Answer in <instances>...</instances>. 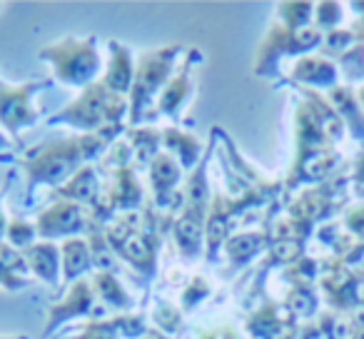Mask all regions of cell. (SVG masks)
<instances>
[{
  "label": "cell",
  "instance_id": "6da1fadb",
  "mask_svg": "<svg viewBox=\"0 0 364 339\" xmlns=\"http://www.w3.org/2000/svg\"><path fill=\"white\" fill-rule=\"evenodd\" d=\"M110 145L112 142L100 135H73L31 147L26 155L18 157V165L28 175V193H33L36 185H50L53 190L65 185L80 167L105 155Z\"/></svg>",
  "mask_w": 364,
  "mask_h": 339
},
{
  "label": "cell",
  "instance_id": "7a4b0ae2",
  "mask_svg": "<svg viewBox=\"0 0 364 339\" xmlns=\"http://www.w3.org/2000/svg\"><path fill=\"white\" fill-rule=\"evenodd\" d=\"M130 112V97L117 95L102 80L82 87V92L50 117V125H70L80 135H100L115 142L117 130H122V117Z\"/></svg>",
  "mask_w": 364,
  "mask_h": 339
},
{
  "label": "cell",
  "instance_id": "3957f363",
  "mask_svg": "<svg viewBox=\"0 0 364 339\" xmlns=\"http://www.w3.org/2000/svg\"><path fill=\"white\" fill-rule=\"evenodd\" d=\"M180 45H167L160 50H147L137 58L135 80L130 87V127H137L142 122L152 120L157 115V92L165 90V85L172 77L177 58H180Z\"/></svg>",
  "mask_w": 364,
  "mask_h": 339
},
{
  "label": "cell",
  "instance_id": "277c9868",
  "mask_svg": "<svg viewBox=\"0 0 364 339\" xmlns=\"http://www.w3.org/2000/svg\"><path fill=\"white\" fill-rule=\"evenodd\" d=\"M38 55L53 65V72L60 82L75 87H87L95 82L100 72V50H97V38H63L60 43L46 45Z\"/></svg>",
  "mask_w": 364,
  "mask_h": 339
},
{
  "label": "cell",
  "instance_id": "5b68a950",
  "mask_svg": "<svg viewBox=\"0 0 364 339\" xmlns=\"http://www.w3.org/2000/svg\"><path fill=\"white\" fill-rule=\"evenodd\" d=\"M324 41V33L314 26L299 28V31H287L279 23L264 36L262 45L255 55V75H274V68L279 65L284 55H309L314 48H319Z\"/></svg>",
  "mask_w": 364,
  "mask_h": 339
},
{
  "label": "cell",
  "instance_id": "8992f818",
  "mask_svg": "<svg viewBox=\"0 0 364 339\" xmlns=\"http://www.w3.org/2000/svg\"><path fill=\"white\" fill-rule=\"evenodd\" d=\"M107 307L97 304V292L92 287V279H77L68 287L65 297L58 299L55 304L48 307V322H46V337L55 332L63 322L75 317H92V319H105Z\"/></svg>",
  "mask_w": 364,
  "mask_h": 339
},
{
  "label": "cell",
  "instance_id": "52a82bcc",
  "mask_svg": "<svg viewBox=\"0 0 364 339\" xmlns=\"http://www.w3.org/2000/svg\"><path fill=\"white\" fill-rule=\"evenodd\" d=\"M245 332L250 334V339H297L299 319L284 302L262 299L245 317Z\"/></svg>",
  "mask_w": 364,
  "mask_h": 339
},
{
  "label": "cell",
  "instance_id": "ba28073f",
  "mask_svg": "<svg viewBox=\"0 0 364 339\" xmlns=\"http://www.w3.org/2000/svg\"><path fill=\"white\" fill-rule=\"evenodd\" d=\"M46 85V80L23 82V85H8L6 80H0V125L6 127V132L18 135L23 127L36 125L41 112L31 105V100Z\"/></svg>",
  "mask_w": 364,
  "mask_h": 339
},
{
  "label": "cell",
  "instance_id": "9c48e42d",
  "mask_svg": "<svg viewBox=\"0 0 364 339\" xmlns=\"http://www.w3.org/2000/svg\"><path fill=\"white\" fill-rule=\"evenodd\" d=\"M87 222H90V215L85 212L82 205L68 203V200H53L50 208L36 215L33 225H36L38 237H43L46 242H53L58 237H77V235L87 230Z\"/></svg>",
  "mask_w": 364,
  "mask_h": 339
},
{
  "label": "cell",
  "instance_id": "30bf717a",
  "mask_svg": "<svg viewBox=\"0 0 364 339\" xmlns=\"http://www.w3.org/2000/svg\"><path fill=\"white\" fill-rule=\"evenodd\" d=\"M342 165V157L334 147L322 152H307V155H294L289 167V175L284 180V193H294L297 188H317L337 175V167Z\"/></svg>",
  "mask_w": 364,
  "mask_h": 339
},
{
  "label": "cell",
  "instance_id": "8fae6325",
  "mask_svg": "<svg viewBox=\"0 0 364 339\" xmlns=\"http://www.w3.org/2000/svg\"><path fill=\"white\" fill-rule=\"evenodd\" d=\"M289 80L302 85V90H332L339 85V65L322 53H309L294 60Z\"/></svg>",
  "mask_w": 364,
  "mask_h": 339
},
{
  "label": "cell",
  "instance_id": "7c38bea8",
  "mask_svg": "<svg viewBox=\"0 0 364 339\" xmlns=\"http://www.w3.org/2000/svg\"><path fill=\"white\" fill-rule=\"evenodd\" d=\"M294 140H297V152H294V155L322 152V150L334 147L332 140L324 135L317 112H314L312 102H309L307 97L294 107Z\"/></svg>",
  "mask_w": 364,
  "mask_h": 339
},
{
  "label": "cell",
  "instance_id": "4fadbf2b",
  "mask_svg": "<svg viewBox=\"0 0 364 339\" xmlns=\"http://www.w3.org/2000/svg\"><path fill=\"white\" fill-rule=\"evenodd\" d=\"M232 225L235 217L230 212L225 195H215L210 203L208 222H205V252H208L210 262L218 259V249L225 247V242L232 237Z\"/></svg>",
  "mask_w": 364,
  "mask_h": 339
},
{
  "label": "cell",
  "instance_id": "5bb4252c",
  "mask_svg": "<svg viewBox=\"0 0 364 339\" xmlns=\"http://www.w3.org/2000/svg\"><path fill=\"white\" fill-rule=\"evenodd\" d=\"M102 193V185L97 180V170L92 165L80 167L65 185L53 190V200H68V203H77L82 208H92Z\"/></svg>",
  "mask_w": 364,
  "mask_h": 339
},
{
  "label": "cell",
  "instance_id": "9a60e30c",
  "mask_svg": "<svg viewBox=\"0 0 364 339\" xmlns=\"http://www.w3.org/2000/svg\"><path fill=\"white\" fill-rule=\"evenodd\" d=\"M195 58L200 60V50H190L185 65L177 70V75L170 77V82L165 85V90L160 92V100H157V112L175 117L177 110L185 105V100H188L190 92H193V63H195Z\"/></svg>",
  "mask_w": 364,
  "mask_h": 339
},
{
  "label": "cell",
  "instance_id": "2e32d148",
  "mask_svg": "<svg viewBox=\"0 0 364 339\" xmlns=\"http://www.w3.org/2000/svg\"><path fill=\"white\" fill-rule=\"evenodd\" d=\"M26 264L41 282L55 287L58 282H63V267H60V247L55 242H36L28 249H23Z\"/></svg>",
  "mask_w": 364,
  "mask_h": 339
},
{
  "label": "cell",
  "instance_id": "e0dca14e",
  "mask_svg": "<svg viewBox=\"0 0 364 339\" xmlns=\"http://www.w3.org/2000/svg\"><path fill=\"white\" fill-rule=\"evenodd\" d=\"M324 97L339 115V120L344 122V127L352 132L354 140L364 142V110L357 100V92L349 90L347 85H334L332 90L324 92Z\"/></svg>",
  "mask_w": 364,
  "mask_h": 339
},
{
  "label": "cell",
  "instance_id": "ac0fdd59",
  "mask_svg": "<svg viewBox=\"0 0 364 339\" xmlns=\"http://www.w3.org/2000/svg\"><path fill=\"white\" fill-rule=\"evenodd\" d=\"M60 267H63V284L70 287L73 282L82 279L87 269L92 267V249L85 237H70L60 244Z\"/></svg>",
  "mask_w": 364,
  "mask_h": 339
},
{
  "label": "cell",
  "instance_id": "d6986e66",
  "mask_svg": "<svg viewBox=\"0 0 364 339\" xmlns=\"http://www.w3.org/2000/svg\"><path fill=\"white\" fill-rule=\"evenodd\" d=\"M162 145H165V152H170L180 162L182 170H195L200 165V160L205 157V150L198 137L188 130H180V127L162 130Z\"/></svg>",
  "mask_w": 364,
  "mask_h": 339
},
{
  "label": "cell",
  "instance_id": "ffe728a7",
  "mask_svg": "<svg viewBox=\"0 0 364 339\" xmlns=\"http://www.w3.org/2000/svg\"><path fill=\"white\" fill-rule=\"evenodd\" d=\"M269 242H272V237H269V232L264 227L247 230V232H235L232 237L225 242V252H228L232 267H245V264L252 262L259 252H267Z\"/></svg>",
  "mask_w": 364,
  "mask_h": 339
},
{
  "label": "cell",
  "instance_id": "44dd1931",
  "mask_svg": "<svg viewBox=\"0 0 364 339\" xmlns=\"http://www.w3.org/2000/svg\"><path fill=\"white\" fill-rule=\"evenodd\" d=\"M100 80L117 95L130 92L132 80H135V60H132V53L122 43L110 41V65H107V72Z\"/></svg>",
  "mask_w": 364,
  "mask_h": 339
},
{
  "label": "cell",
  "instance_id": "7402d4cb",
  "mask_svg": "<svg viewBox=\"0 0 364 339\" xmlns=\"http://www.w3.org/2000/svg\"><path fill=\"white\" fill-rule=\"evenodd\" d=\"M28 272L31 269H28L21 249L11 247L8 242H0V287L6 292H18L21 287H28L31 284Z\"/></svg>",
  "mask_w": 364,
  "mask_h": 339
},
{
  "label": "cell",
  "instance_id": "603a6c76",
  "mask_svg": "<svg viewBox=\"0 0 364 339\" xmlns=\"http://www.w3.org/2000/svg\"><path fill=\"white\" fill-rule=\"evenodd\" d=\"M127 145L132 150V167H150L162 145V130L155 127H127Z\"/></svg>",
  "mask_w": 364,
  "mask_h": 339
},
{
  "label": "cell",
  "instance_id": "cb8c5ba5",
  "mask_svg": "<svg viewBox=\"0 0 364 339\" xmlns=\"http://www.w3.org/2000/svg\"><path fill=\"white\" fill-rule=\"evenodd\" d=\"M92 287H95L100 302L117 314L130 312L132 304H135L130 294L125 292V287L120 284L115 272H92Z\"/></svg>",
  "mask_w": 364,
  "mask_h": 339
},
{
  "label": "cell",
  "instance_id": "d4e9b609",
  "mask_svg": "<svg viewBox=\"0 0 364 339\" xmlns=\"http://www.w3.org/2000/svg\"><path fill=\"white\" fill-rule=\"evenodd\" d=\"M304 254H307V242H302V240H272L259 269H269V267L287 269L294 262H299Z\"/></svg>",
  "mask_w": 364,
  "mask_h": 339
},
{
  "label": "cell",
  "instance_id": "484cf974",
  "mask_svg": "<svg viewBox=\"0 0 364 339\" xmlns=\"http://www.w3.org/2000/svg\"><path fill=\"white\" fill-rule=\"evenodd\" d=\"M284 304L294 317L304 319V322H312L319 314V294L314 287H289Z\"/></svg>",
  "mask_w": 364,
  "mask_h": 339
},
{
  "label": "cell",
  "instance_id": "4316f807",
  "mask_svg": "<svg viewBox=\"0 0 364 339\" xmlns=\"http://www.w3.org/2000/svg\"><path fill=\"white\" fill-rule=\"evenodd\" d=\"M314 322L319 324V329H322L327 339H352L354 329H357L347 312H334V309L319 312Z\"/></svg>",
  "mask_w": 364,
  "mask_h": 339
},
{
  "label": "cell",
  "instance_id": "83f0119b",
  "mask_svg": "<svg viewBox=\"0 0 364 339\" xmlns=\"http://www.w3.org/2000/svg\"><path fill=\"white\" fill-rule=\"evenodd\" d=\"M182 309L177 302H170V299H157L155 302V309H152V319H155L157 329L162 334H177L182 327Z\"/></svg>",
  "mask_w": 364,
  "mask_h": 339
},
{
  "label": "cell",
  "instance_id": "f1b7e54d",
  "mask_svg": "<svg viewBox=\"0 0 364 339\" xmlns=\"http://www.w3.org/2000/svg\"><path fill=\"white\" fill-rule=\"evenodd\" d=\"M277 11H279V21H282V26L287 31H299V28L312 26V18H314L312 3H282Z\"/></svg>",
  "mask_w": 364,
  "mask_h": 339
},
{
  "label": "cell",
  "instance_id": "f546056e",
  "mask_svg": "<svg viewBox=\"0 0 364 339\" xmlns=\"http://www.w3.org/2000/svg\"><path fill=\"white\" fill-rule=\"evenodd\" d=\"M210 292H213V287H210V282L203 277V274H198V277H193L188 284H185V289H182L180 294V309L182 312H193L195 307H198L203 299L210 297Z\"/></svg>",
  "mask_w": 364,
  "mask_h": 339
},
{
  "label": "cell",
  "instance_id": "4dcf8cb0",
  "mask_svg": "<svg viewBox=\"0 0 364 339\" xmlns=\"http://www.w3.org/2000/svg\"><path fill=\"white\" fill-rule=\"evenodd\" d=\"M36 237H38V232H36V225H31V222H26V220H8V230H6V240H8V244L11 247H16V249H28L31 244H36Z\"/></svg>",
  "mask_w": 364,
  "mask_h": 339
},
{
  "label": "cell",
  "instance_id": "1f68e13d",
  "mask_svg": "<svg viewBox=\"0 0 364 339\" xmlns=\"http://www.w3.org/2000/svg\"><path fill=\"white\" fill-rule=\"evenodd\" d=\"M68 339H122V337L117 334L115 319L110 317V319H87L80 332Z\"/></svg>",
  "mask_w": 364,
  "mask_h": 339
},
{
  "label": "cell",
  "instance_id": "d6a6232c",
  "mask_svg": "<svg viewBox=\"0 0 364 339\" xmlns=\"http://www.w3.org/2000/svg\"><path fill=\"white\" fill-rule=\"evenodd\" d=\"M344 6H339V3H317L314 6V28H319V31H337L339 23H342L344 18Z\"/></svg>",
  "mask_w": 364,
  "mask_h": 339
},
{
  "label": "cell",
  "instance_id": "836d02e7",
  "mask_svg": "<svg viewBox=\"0 0 364 339\" xmlns=\"http://www.w3.org/2000/svg\"><path fill=\"white\" fill-rule=\"evenodd\" d=\"M339 222H342V227L347 230L357 242H364V203H357L344 210Z\"/></svg>",
  "mask_w": 364,
  "mask_h": 339
},
{
  "label": "cell",
  "instance_id": "e575fe53",
  "mask_svg": "<svg viewBox=\"0 0 364 339\" xmlns=\"http://www.w3.org/2000/svg\"><path fill=\"white\" fill-rule=\"evenodd\" d=\"M195 332H198L195 339H242L232 324H223V327L215 329H195Z\"/></svg>",
  "mask_w": 364,
  "mask_h": 339
},
{
  "label": "cell",
  "instance_id": "d590c367",
  "mask_svg": "<svg viewBox=\"0 0 364 339\" xmlns=\"http://www.w3.org/2000/svg\"><path fill=\"white\" fill-rule=\"evenodd\" d=\"M352 190L362 198L364 203V150L357 155V160H354L352 165Z\"/></svg>",
  "mask_w": 364,
  "mask_h": 339
},
{
  "label": "cell",
  "instance_id": "8d00e7d4",
  "mask_svg": "<svg viewBox=\"0 0 364 339\" xmlns=\"http://www.w3.org/2000/svg\"><path fill=\"white\" fill-rule=\"evenodd\" d=\"M297 339H327V337H324V332L319 329V324L312 319V322H304L302 327H299Z\"/></svg>",
  "mask_w": 364,
  "mask_h": 339
},
{
  "label": "cell",
  "instance_id": "74e56055",
  "mask_svg": "<svg viewBox=\"0 0 364 339\" xmlns=\"http://www.w3.org/2000/svg\"><path fill=\"white\" fill-rule=\"evenodd\" d=\"M142 339H170V337H167V334H162L160 329H147Z\"/></svg>",
  "mask_w": 364,
  "mask_h": 339
},
{
  "label": "cell",
  "instance_id": "f35d334b",
  "mask_svg": "<svg viewBox=\"0 0 364 339\" xmlns=\"http://www.w3.org/2000/svg\"><path fill=\"white\" fill-rule=\"evenodd\" d=\"M6 230H8V220H6L3 208H0V242H3V237H6Z\"/></svg>",
  "mask_w": 364,
  "mask_h": 339
},
{
  "label": "cell",
  "instance_id": "ab89813d",
  "mask_svg": "<svg viewBox=\"0 0 364 339\" xmlns=\"http://www.w3.org/2000/svg\"><path fill=\"white\" fill-rule=\"evenodd\" d=\"M357 100H359V105H362V110H364V82L357 87Z\"/></svg>",
  "mask_w": 364,
  "mask_h": 339
},
{
  "label": "cell",
  "instance_id": "60d3db41",
  "mask_svg": "<svg viewBox=\"0 0 364 339\" xmlns=\"http://www.w3.org/2000/svg\"><path fill=\"white\" fill-rule=\"evenodd\" d=\"M0 147H6V140H3V135H0Z\"/></svg>",
  "mask_w": 364,
  "mask_h": 339
},
{
  "label": "cell",
  "instance_id": "b9f144b4",
  "mask_svg": "<svg viewBox=\"0 0 364 339\" xmlns=\"http://www.w3.org/2000/svg\"><path fill=\"white\" fill-rule=\"evenodd\" d=\"M0 339H26V337H0Z\"/></svg>",
  "mask_w": 364,
  "mask_h": 339
}]
</instances>
